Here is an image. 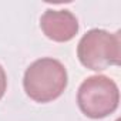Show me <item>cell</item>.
<instances>
[{"mask_svg": "<svg viewBox=\"0 0 121 121\" xmlns=\"http://www.w3.org/2000/svg\"><path fill=\"white\" fill-rule=\"evenodd\" d=\"M67 70L61 61L43 57L31 63L23 77L26 94L36 103H50L61 95L67 87Z\"/></svg>", "mask_w": 121, "mask_h": 121, "instance_id": "cell-1", "label": "cell"}, {"mask_svg": "<svg viewBox=\"0 0 121 121\" xmlns=\"http://www.w3.org/2000/svg\"><path fill=\"white\" fill-rule=\"evenodd\" d=\"M40 27L47 39L66 43L78 33V20L70 10H46L40 19Z\"/></svg>", "mask_w": 121, "mask_h": 121, "instance_id": "cell-4", "label": "cell"}, {"mask_svg": "<svg viewBox=\"0 0 121 121\" xmlns=\"http://www.w3.org/2000/svg\"><path fill=\"white\" fill-rule=\"evenodd\" d=\"M120 91L114 80L107 76L87 77L78 87L77 104L88 118H104L118 108Z\"/></svg>", "mask_w": 121, "mask_h": 121, "instance_id": "cell-3", "label": "cell"}, {"mask_svg": "<svg viewBox=\"0 0 121 121\" xmlns=\"http://www.w3.org/2000/svg\"><path fill=\"white\" fill-rule=\"evenodd\" d=\"M6 88H7V76H6L4 69L0 66V100L3 98V95L6 93Z\"/></svg>", "mask_w": 121, "mask_h": 121, "instance_id": "cell-5", "label": "cell"}, {"mask_svg": "<svg viewBox=\"0 0 121 121\" xmlns=\"http://www.w3.org/2000/svg\"><path fill=\"white\" fill-rule=\"evenodd\" d=\"M77 56L80 63L93 71H103L110 66H120V33H110L103 29L88 30L78 41Z\"/></svg>", "mask_w": 121, "mask_h": 121, "instance_id": "cell-2", "label": "cell"}]
</instances>
